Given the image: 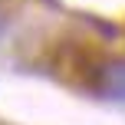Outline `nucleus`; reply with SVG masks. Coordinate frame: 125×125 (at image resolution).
<instances>
[{
	"label": "nucleus",
	"mask_w": 125,
	"mask_h": 125,
	"mask_svg": "<svg viewBox=\"0 0 125 125\" xmlns=\"http://www.w3.org/2000/svg\"><path fill=\"white\" fill-rule=\"evenodd\" d=\"M99 89L102 95L109 99H119L125 102V59H115V62H105L102 66V76H99Z\"/></svg>",
	"instance_id": "1"
},
{
	"label": "nucleus",
	"mask_w": 125,
	"mask_h": 125,
	"mask_svg": "<svg viewBox=\"0 0 125 125\" xmlns=\"http://www.w3.org/2000/svg\"><path fill=\"white\" fill-rule=\"evenodd\" d=\"M3 26H7V20H3V10H0V36H3Z\"/></svg>",
	"instance_id": "2"
}]
</instances>
